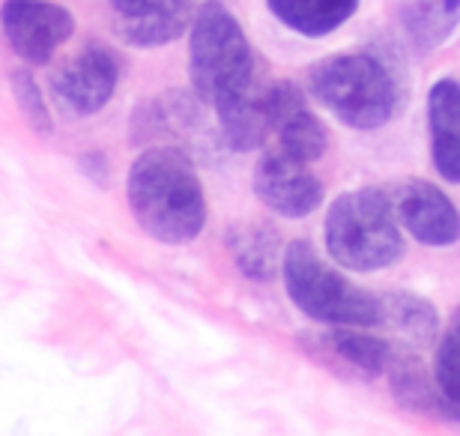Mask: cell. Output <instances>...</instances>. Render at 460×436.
Here are the masks:
<instances>
[{
	"label": "cell",
	"mask_w": 460,
	"mask_h": 436,
	"mask_svg": "<svg viewBox=\"0 0 460 436\" xmlns=\"http://www.w3.org/2000/svg\"><path fill=\"white\" fill-rule=\"evenodd\" d=\"M126 198L144 234L164 245H182L207 225V191L180 147H146L128 168Z\"/></svg>",
	"instance_id": "cell-1"
},
{
	"label": "cell",
	"mask_w": 460,
	"mask_h": 436,
	"mask_svg": "<svg viewBox=\"0 0 460 436\" xmlns=\"http://www.w3.org/2000/svg\"><path fill=\"white\" fill-rule=\"evenodd\" d=\"M254 72V49L234 13L218 0L200 4L189 27V78L195 96L218 117L261 87Z\"/></svg>",
	"instance_id": "cell-2"
},
{
	"label": "cell",
	"mask_w": 460,
	"mask_h": 436,
	"mask_svg": "<svg viewBox=\"0 0 460 436\" xmlns=\"http://www.w3.org/2000/svg\"><path fill=\"white\" fill-rule=\"evenodd\" d=\"M311 99L358 132H374L398 114L401 78L374 51H341L308 72Z\"/></svg>",
	"instance_id": "cell-3"
},
{
	"label": "cell",
	"mask_w": 460,
	"mask_h": 436,
	"mask_svg": "<svg viewBox=\"0 0 460 436\" xmlns=\"http://www.w3.org/2000/svg\"><path fill=\"white\" fill-rule=\"evenodd\" d=\"M323 236L332 261L353 272H376L398 263L403 254L394 203L374 185L338 194L326 212Z\"/></svg>",
	"instance_id": "cell-4"
},
{
	"label": "cell",
	"mask_w": 460,
	"mask_h": 436,
	"mask_svg": "<svg viewBox=\"0 0 460 436\" xmlns=\"http://www.w3.org/2000/svg\"><path fill=\"white\" fill-rule=\"evenodd\" d=\"M281 275L288 296L305 317L326 326H380V296L356 287L335 266H329L308 239H293L284 245Z\"/></svg>",
	"instance_id": "cell-5"
},
{
	"label": "cell",
	"mask_w": 460,
	"mask_h": 436,
	"mask_svg": "<svg viewBox=\"0 0 460 436\" xmlns=\"http://www.w3.org/2000/svg\"><path fill=\"white\" fill-rule=\"evenodd\" d=\"M0 22L9 49L31 67H45L54 51L75 33L72 13L51 0H4Z\"/></svg>",
	"instance_id": "cell-6"
},
{
	"label": "cell",
	"mask_w": 460,
	"mask_h": 436,
	"mask_svg": "<svg viewBox=\"0 0 460 436\" xmlns=\"http://www.w3.org/2000/svg\"><path fill=\"white\" fill-rule=\"evenodd\" d=\"M119 81L114 51L102 42H87L51 76L54 102L72 117H93L111 102Z\"/></svg>",
	"instance_id": "cell-7"
},
{
	"label": "cell",
	"mask_w": 460,
	"mask_h": 436,
	"mask_svg": "<svg viewBox=\"0 0 460 436\" xmlns=\"http://www.w3.org/2000/svg\"><path fill=\"white\" fill-rule=\"evenodd\" d=\"M252 189L263 207L284 218H305L323 203V182L308 171V165L290 159L275 147L257 159Z\"/></svg>",
	"instance_id": "cell-8"
},
{
	"label": "cell",
	"mask_w": 460,
	"mask_h": 436,
	"mask_svg": "<svg viewBox=\"0 0 460 436\" xmlns=\"http://www.w3.org/2000/svg\"><path fill=\"white\" fill-rule=\"evenodd\" d=\"M270 138L272 147L296 162H317L326 153V126L308 108V99L290 81L270 85Z\"/></svg>",
	"instance_id": "cell-9"
},
{
	"label": "cell",
	"mask_w": 460,
	"mask_h": 436,
	"mask_svg": "<svg viewBox=\"0 0 460 436\" xmlns=\"http://www.w3.org/2000/svg\"><path fill=\"white\" fill-rule=\"evenodd\" d=\"M401 227L430 248H448L460 239V209L452 198L428 180H407L392 194Z\"/></svg>",
	"instance_id": "cell-10"
},
{
	"label": "cell",
	"mask_w": 460,
	"mask_h": 436,
	"mask_svg": "<svg viewBox=\"0 0 460 436\" xmlns=\"http://www.w3.org/2000/svg\"><path fill=\"white\" fill-rule=\"evenodd\" d=\"M119 40L135 49H159L180 40L198 15V0H108Z\"/></svg>",
	"instance_id": "cell-11"
},
{
	"label": "cell",
	"mask_w": 460,
	"mask_h": 436,
	"mask_svg": "<svg viewBox=\"0 0 460 436\" xmlns=\"http://www.w3.org/2000/svg\"><path fill=\"white\" fill-rule=\"evenodd\" d=\"M430 159L446 182L460 185V85L439 78L428 93Z\"/></svg>",
	"instance_id": "cell-12"
},
{
	"label": "cell",
	"mask_w": 460,
	"mask_h": 436,
	"mask_svg": "<svg viewBox=\"0 0 460 436\" xmlns=\"http://www.w3.org/2000/svg\"><path fill=\"white\" fill-rule=\"evenodd\" d=\"M385 377H389L394 397L410 410L421 415H439V419H460V406L448 401L439 383H430L425 365L410 352H394Z\"/></svg>",
	"instance_id": "cell-13"
},
{
	"label": "cell",
	"mask_w": 460,
	"mask_h": 436,
	"mask_svg": "<svg viewBox=\"0 0 460 436\" xmlns=\"http://www.w3.org/2000/svg\"><path fill=\"white\" fill-rule=\"evenodd\" d=\"M227 252L239 272L254 281H272L284 263L281 236L270 225H234L227 230Z\"/></svg>",
	"instance_id": "cell-14"
},
{
	"label": "cell",
	"mask_w": 460,
	"mask_h": 436,
	"mask_svg": "<svg viewBox=\"0 0 460 436\" xmlns=\"http://www.w3.org/2000/svg\"><path fill=\"white\" fill-rule=\"evenodd\" d=\"M266 6L288 31L320 40L356 15L358 0H266Z\"/></svg>",
	"instance_id": "cell-15"
},
{
	"label": "cell",
	"mask_w": 460,
	"mask_h": 436,
	"mask_svg": "<svg viewBox=\"0 0 460 436\" xmlns=\"http://www.w3.org/2000/svg\"><path fill=\"white\" fill-rule=\"evenodd\" d=\"M407 40L419 51H434L460 24V0H410L401 9Z\"/></svg>",
	"instance_id": "cell-16"
},
{
	"label": "cell",
	"mask_w": 460,
	"mask_h": 436,
	"mask_svg": "<svg viewBox=\"0 0 460 436\" xmlns=\"http://www.w3.org/2000/svg\"><path fill=\"white\" fill-rule=\"evenodd\" d=\"M383 314H380V326H389L394 335H401L407 344H428L437 338L439 332V314L437 305L421 299L416 293H385L383 296Z\"/></svg>",
	"instance_id": "cell-17"
},
{
	"label": "cell",
	"mask_w": 460,
	"mask_h": 436,
	"mask_svg": "<svg viewBox=\"0 0 460 436\" xmlns=\"http://www.w3.org/2000/svg\"><path fill=\"white\" fill-rule=\"evenodd\" d=\"M326 341L349 368H356L365 377H383L392 365L394 352H398L389 341L362 332V326H335Z\"/></svg>",
	"instance_id": "cell-18"
},
{
	"label": "cell",
	"mask_w": 460,
	"mask_h": 436,
	"mask_svg": "<svg viewBox=\"0 0 460 436\" xmlns=\"http://www.w3.org/2000/svg\"><path fill=\"white\" fill-rule=\"evenodd\" d=\"M434 379L448 395V401L460 406V308L443 332L434 356Z\"/></svg>",
	"instance_id": "cell-19"
},
{
	"label": "cell",
	"mask_w": 460,
	"mask_h": 436,
	"mask_svg": "<svg viewBox=\"0 0 460 436\" xmlns=\"http://www.w3.org/2000/svg\"><path fill=\"white\" fill-rule=\"evenodd\" d=\"M9 87H13L18 114L27 120V126H31L33 132H40V135H51V111H49V102H45L42 90L33 81L31 72H24V69L9 72Z\"/></svg>",
	"instance_id": "cell-20"
}]
</instances>
